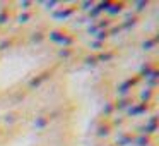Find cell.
<instances>
[{"instance_id": "2", "label": "cell", "mask_w": 159, "mask_h": 146, "mask_svg": "<svg viewBox=\"0 0 159 146\" xmlns=\"http://www.w3.org/2000/svg\"><path fill=\"white\" fill-rule=\"evenodd\" d=\"M52 50L39 45H21L0 55V93L9 91L52 64Z\"/></svg>"}, {"instance_id": "1", "label": "cell", "mask_w": 159, "mask_h": 146, "mask_svg": "<svg viewBox=\"0 0 159 146\" xmlns=\"http://www.w3.org/2000/svg\"><path fill=\"white\" fill-rule=\"evenodd\" d=\"M67 95L72 101V125L79 146H93L94 131L104 98L99 88V76L91 67H82L67 76Z\"/></svg>"}, {"instance_id": "3", "label": "cell", "mask_w": 159, "mask_h": 146, "mask_svg": "<svg viewBox=\"0 0 159 146\" xmlns=\"http://www.w3.org/2000/svg\"><path fill=\"white\" fill-rule=\"evenodd\" d=\"M0 11H2V7H0Z\"/></svg>"}]
</instances>
